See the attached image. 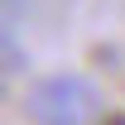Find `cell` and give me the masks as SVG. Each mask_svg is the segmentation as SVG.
Listing matches in <instances>:
<instances>
[{"label": "cell", "instance_id": "obj_1", "mask_svg": "<svg viewBox=\"0 0 125 125\" xmlns=\"http://www.w3.org/2000/svg\"><path fill=\"white\" fill-rule=\"evenodd\" d=\"M101 125H125V111H111V115H101Z\"/></svg>", "mask_w": 125, "mask_h": 125}]
</instances>
